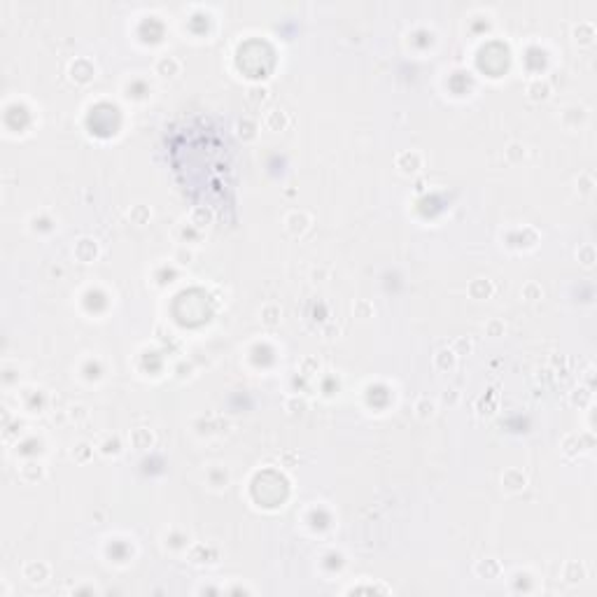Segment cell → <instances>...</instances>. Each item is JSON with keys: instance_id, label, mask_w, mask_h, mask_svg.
I'll use <instances>...</instances> for the list:
<instances>
[{"instance_id": "obj_3", "label": "cell", "mask_w": 597, "mask_h": 597, "mask_svg": "<svg viewBox=\"0 0 597 597\" xmlns=\"http://www.w3.org/2000/svg\"><path fill=\"white\" fill-rule=\"evenodd\" d=\"M192 222L196 226L208 224V222H210V213H208V210H203V208H196V210L192 213Z\"/></svg>"}, {"instance_id": "obj_2", "label": "cell", "mask_w": 597, "mask_h": 597, "mask_svg": "<svg viewBox=\"0 0 597 597\" xmlns=\"http://www.w3.org/2000/svg\"><path fill=\"white\" fill-rule=\"evenodd\" d=\"M397 164H399V168L401 171H418L420 168V164H422V159H420V154H411V152H406V154H401L397 159Z\"/></svg>"}, {"instance_id": "obj_1", "label": "cell", "mask_w": 597, "mask_h": 597, "mask_svg": "<svg viewBox=\"0 0 597 597\" xmlns=\"http://www.w3.org/2000/svg\"><path fill=\"white\" fill-rule=\"evenodd\" d=\"M157 70L161 75H166V77H173V75L180 73V61L173 59V56H161L159 63H157Z\"/></svg>"}, {"instance_id": "obj_4", "label": "cell", "mask_w": 597, "mask_h": 597, "mask_svg": "<svg viewBox=\"0 0 597 597\" xmlns=\"http://www.w3.org/2000/svg\"><path fill=\"white\" fill-rule=\"evenodd\" d=\"M431 413H434V404L429 401V406H427L425 401H420L418 404V415L420 418H427V415H431Z\"/></svg>"}]
</instances>
